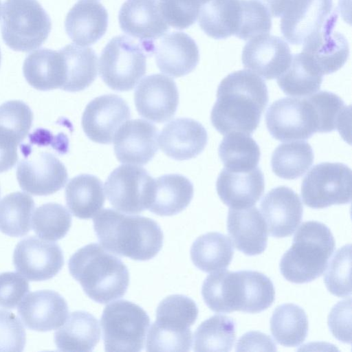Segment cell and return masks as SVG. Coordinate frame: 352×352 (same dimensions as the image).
<instances>
[{
	"label": "cell",
	"instance_id": "6da1fadb",
	"mask_svg": "<svg viewBox=\"0 0 352 352\" xmlns=\"http://www.w3.org/2000/svg\"><path fill=\"white\" fill-rule=\"evenodd\" d=\"M268 102L266 83L250 70L228 74L219 83L210 120L222 135L252 134L258 126Z\"/></svg>",
	"mask_w": 352,
	"mask_h": 352
},
{
	"label": "cell",
	"instance_id": "7a4b0ae2",
	"mask_svg": "<svg viewBox=\"0 0 352 352\" xmlns=\"http://www.w3.org/2000/svg\"><path fill=\"white\" fill-rule=\"evenodd\" d=\"M93 222L100 244L118 255L148 261L162 247L163 232L159 224L148 217L106 208L95 216Z\"/></svg>",
	"mask_w": 352,
	"mask_h": 352
},
{
	"label": "cell",
	"instance_id": "3957f363",
	"mask_svg": "<svg viewBox=\"0 0 352 352\" xmlns=\"http://www.w3.org/2000/svg\"><path fill=\"white\" fill-rule=\"evenodd\" d=\"M69 271L94 301L105 304L122 297L129 272L121 259L98 243L78 250L69 258Z\"/></svg>",
	"mask_w": 352,
	"mask_h": 352
},
{
	"label": "cell",
	"instance_id": "277c9868",
	"mask_svg": "<svg viewBox=\"0 0 352 352\" xmlns=\"http://www.w3.org/2000/svg\"><path fill=\"white\" fill-rule=\"evenodd\" d=\"M335 246L333 236L326 225L316 221L303 222L280 259L283 276L298 284L315 280L325 271Z\"/></svg>",
	"mask_w": 352,
	"mask_h": 352
},
{
	"label": "cell",
	"instance_id": "5b68a950",
	"mask_svg": "<svg viewBox=\"0 0 352 352\" xmlns=\"http://www.w3.org/2000/svg\"><path fill=\"white\" fill-rule=\"evenodd\" d=\"M52 29L51 19L36 0H6L1 36L10 49L30 52L39 47Z\"/></svg>",
	"mask_w": 352,
	"mask_h": 352
},
{
	"label": "cell",
	"instance_id": "8992f818",
	"mask_svg": "<svg viewBox=\"0 0 352 352\" xmlns=\"http://www.w3.org/2000/svg\"><path fill=\"white\" fill-rule=\"evenodd\" d=\"M147 56L146 47L140 41L124 35L116 36L101 52L100 76L113 90H131L145 74Z\"/></svg>",
	"mask_w": 352,
	"mask_h": 352
},
{
	"label": "cell",
	"instance_id": "52a82bcc",
	"mask_svg": "<svg viewBox=\"0 0 352 352\" xmlns=\"http://www.w3.org/2000/svg\"><path fill=\"white\" fill-rule=\"evenodd\" d=\"M100 325L106 351H140L150 318L139 305L120 300L105 307Z\"/></svg>",
	"mask_w": 352,
	"mask_h": 352
},
{
	"label": "cell",
	"instance_id": "ba28073f",
	"mask_svg": "<svg viewBox=\"0 0 352 352\" xmlns=\"http://www.w3.org/2000/svg\"><path fill=\"white\" fill-rule=\"evenodd\" d=\"M301 196L311 208H324L351 201V170L338 162L315 165L304 177Z\"/></svg>",
	"mask_w": 352,
	"mask_h": 352
},
{
	"label": "cell",
	"instance_id": "9c48e42d",
	"mask_svg": "<svg viewBox=\"0 0 352 352\" xmlns=\"http://www.w3.org/2000/svg\"><path fill=\"white\" fill-rule=\"evenodd\" d=\"M271 135L281 142L302 140L318 132L314 108L306 98H283L274 101L265 113Z\"/></svg>",
	"mask_w": 352,
	"mask_h": 352
},
{
	"label": "cell",
	"instance_id": "30bf717a",
	"mask_svg": "<svg viewBox=\"0 0 352 352\" xmlns=\"http://www.w3.org/2000/svg\"><path fill=\"white\" fill-rule=\"evenodd\" d=\"M153 180L142 167L122 164L109 175L104 190L114 208L125 213L138 214L147 208Z\"/></svg>",
	"mask_w": 352,
	"mask_h": 352
},
{
	"label": "cell",
	"instance_id": "8fae6325",
	"mask_svg": "<svg viewBox=\"0 0 352 352\" xmlns=\"http://www.w3.org/2000/svg\"><path fill=\"white\" fill-rule=\"evenodd\" d=\"M337 19L333 0H293L282 15L280 31L289 43L301 45Z\"/></svg>",
	"mask_w": 352,
	"mask_h": 352
},
{
	"label": "cell",
	"instance_id": "7c38bea8",
	"mask_svg": "<svg viewBox=\"0 0 352 352\" xmlns=\"http://www.w3.org/2000/svg\"><path fill=\"white\" fill-rule=\"evenodd\" d=\"M16 178L24 191L38 196L53 194L65 185L68 175L65 165L48 151H34L17 166Z\"/></svg>",
	"mask_w": 352,
	"mask_h": 352
},
{
	"label": "cell",
	"instance_id": "4fadbf2b",
	"mask_svg": "<svg viewBox=\"0 0 352 352\" xmlns=\"http://www.w3.org/2000/svg\"><path fill=\"white\" fill-rule=\"evenodd\" d=\"M16 270L32 281L55 276L62 269L64 257L60 246L31 236L20 241L14 250Z\"/></svg>",
	"mask_w": 352,
	"mask_h": 352
},
{
	"label": "cell",
	"instance_id": "5bb4252c",
	"mask_svg": "<svg viewBox=\"0 0 352 352\" xmlns=\"http://www.w3.org/2000/svg\"><path fill=\"white\" fill-rule=\"evenodd\" d=\"M130 116L129 107L124 99L116 94L103 95L87 104L82 116V127L91 140L111 144Z\"/></svg>",
	"mask_w": 352,
	"mask_h": 352
},
{
	"label": "cell",
	"instance_id": "9a60e30c",
	"mask_svg": "<svg viewBox=\"0 0 352 352\" xmlns=\"http://www.w3.org/2000/svg\"><path fill=\"white\" fill-rule=\"evenodd\" d=\"M119 25L126 34L137 38L153 55L155 40L168 30L159 0H126L118 14Z\"/></svg>",
	"mask_w": 352,
	"mask_h": 352
},
{
	"label": "cell",
	"instance_id": "2e32d148",
	"mask_svg": "<svg viewBox=\"0 0 352 352\" xmlns=\"http://www.w3.org/2000/svg\"><path fill=\"white\" fill-rule=\"evenodd\" d=\"M134 102L142 117L155 122H165L175 116L177 109L179 93L176 83L163 74L147 76L137 86Z\"/></svg>",
	"mask_w": 352,
	"mask_h": 352
},
{
	"label": "cell",
	"instance_id": "e0dca14e",
	"mask_svg": "<svg viewBox=\"0 0 352 352\" xmlns=\"http://www.w3.org/2000/svg\"><path fill=\"white\" fill-rule=\"evenodd\" d=\"M292 57L284 40L267 34L250 39L242 52L244 67L267 80L280 76L289 67Z\"/></svg>",
	"mask_w": 352,
	"mask_h": 352
},
{
	"label": "cell",
	"instance_id": "ac0fdd59",
	"mask_svg": "<svg viewBox=\"0 0 352 352\" xmlns=\"http://www.w3.org/2000/svg\"><path fill=\"white\" fill-rule=\"evenodd\" d=\"M158 131L152 123L142 119L127 120L113 139L114 152L122 163L144 165L158 149Z\"/></svg>",
	"mask_w": 352,
	"mask_h": 352
},
{
	"label": "cell",
	"instance_id": "d6986e66",
	"mask_svg": "<svg viewBox=\"0 0 352 352\" xmlns=\"http://www.w3.org/2000/svg\"><path fill=\"white\" fill-rule=\"evenodd\" d=\"M32 120V110L21 100L0 105V173L16 164L17 146L28 136Z\"/></svg>",
	"mask_w": 352,
	"mask_h": 352
},
{
	"label": "cell",
	"instance_id": "ffe728a7",
	"mask_svg": "<svg viewBox=\"0 0 352 352\" xmlns=\"http://www.w3.org/2000/svg\"><path fill=\"white\" fill-rule=\"evenodd\" d=\"M260 206L269 233L274 237L292 235L301 221L302 204L298 195L289 187L272 189L263 198Z\"/></svg>",
	"mask_w": 352,
	"mask_h": 352
},
{
	"label": "cell",
	"instance_id": "44dd1931",
	"mask_svg": "<svg viewBox=\"0 0 352 352\" xmlns=\"http://www.w3.org/2000/svg\"><path fill=\"white\" fill-rule=\"evenodd\" d=\"M18 313L28 328L45 332L64 324L68 315V306L60 294L44 289L26 295L20 302Z\"/></svg>",
	"mask_w": 352,
	"mask_h": 352
},
{
	"label": "cell",
	"instance_id": "7402d4cb",
	"mask_svg": "<svg viewBox=\"0 0 352 352\" xmlns=\"http://www.w3.org/2000/svg\"><path fill=\"white\" fill-rule=\"evenodd\" d=\"M153 54L160 70L174 78L191 72L199 60L197 43L182 32L164 34L155 41Z\"/></svg>",
	"mask_w": 352,
	"mask_h": 352
},
{
	"label": "cell",
	"instance_id": "603a6c76",
	"mask_svg": "<svg viewBox=\"0 0 352 352\" xmlns=\"http://www.w3.org/2000/svg\"><path fill=\"white\" fill-rule=\"evenodd\" d=\"M159 146L168 157L186 160L200 154L208 142L206 129L199 122L186 118L166 124L159 136Z\"/></svg>",
	"mask_w": 352,
	"mask_h": 352
},
{
	"label": "cell",
	"instance_id": "cb8c5ba5",
	"mask_svg": "<svg viewBox=\"0 0 352 352\" xmlns=\"http://www.w3.org/2000/svg\"><path fill=\"white\" fill-rule=\"evenodd\" d=\"M216 188L221 200L230 208H246L255 205L263 194L264 177L258 167L241 172L224 168L217 178Z\"/></svg>",
	"mask_w": 352,
	"mask_h": 352
},
{
	"label": "cell",
	"instance_id": "d4e9b609",
	"mask_svg": "<svg viewBox=\"0 0 352 352\" xmlns=\"http://www.w3.org/2000/svg\"><path fill=\"white\" fill-rule=\"evenodd\" d=\"M227 229L235 248L248 256L260 254L267 247V225L256 207L230 208Z\"/></svg>",
	"mask_w": 352,
	"mask_h": 352
},
{
	"label": "cell",
	"instance_id": "484cf974",
	"mask_svg": "<svg viewBox=\"0 0 352 352\" xmlns=\"http://www.w3.org/2000/svg\"><path fill=\"white\" fill-rule=\"evenodd\" d=\"M336 24L326 26L303 43L302 53L322 75L338 71L345 64L349 55V44L344 36L333 31Z\"/></svg>",
	"mask_w": 352,
	"mask_h": 352
},
{
	"label": "cell",
	"instance_id": "4316f807",
	"mask_svg": "<svg viewBox=\"0 0 352 352\" xmlns=\"http://www.w3.org/2000/svg\"><path fill=\"white\" fill-rule=\"evenodd\" d=\"M108 13L105 8L94 1H79L68 12L65 21V31L78 45L95 43L105 34Z\"/></svg>",
	"mask_w": 352,
	"mask_h": 352
},
{
	"label": "cell",
	"instance_id": "83f0119b",
	"mask_svg": "<svg viewBox=\"0 0 352 352\" xmlns=\"http://www.w3.org/2000/svg\"><path fill=\"white\" fill-rule=\"evenodd\" d=\"M206 305L217 313L243 311L244 290L241 271L223 270L208 275L201 287Z\"/></svg>",
	"mask_w": 352,
	"mask_h": 352
},
{
	"label": "cell",
	"instance_id": "f1b7e54d",
	"mask_svg": "<svg viewBox=\"0 0 352 352\" xmlns=\"http://www.w3.org/2000/svg\"><path fill=\"white\" fill-rule=\"evenodd\" d=\"M193 185L179 174H168L154 179L147 208L160 216H172L184 210L190 203Z\"/></svg>",
	"mask_w": 352,
	"mask_h": 352
},
{
	"label": "cell",
	"instance_id": "f546056e",
	"mask_svg": "<svg viewBox=\"0 0 352 352\" xmlns=\"http://www.w3.org/2000/svg\"><path fill=\"white\" fill-rule=\"evenodd\" d=\"M23 72L27 82L36 89H62L65 67L60 50L42 48L30 53L24 60Z\"/></svg>",
	"mask_w": 352,
	"mask_h": 352
},
{
	"label": "cell",
	"instance_id": "4dcf8cb0",
	"mask_svg": "<svg viewBox=\"0 0 352 352\" xmlns=\"http://www.w3.org/2000/svg\"><path fill=\"white\" fill-rule=\"evenodd\" d=\"M100 338V329L95 316L85 311H76L55 332L54 342L60 351H91Z\"/></svg>",
	"mask_w": 352,
	"mask_h": 352
},
{
	"label": "cell",
	"instance_id": "1f68e13d",
	"mask_svg": "<svg viewBox=\"0 0 352 352\" xmlns=\"http://www.w3.org/2000/svg\"><path fill=\"white\" fill-rule=\"evenodd\" d=\"M66 204L76 217L88 219L96 216L104 206L102 182L96 176L82 174L70 179L65 188Z\"/></svg>",
	"mask_w": 352,
	"mask_h": 352
},
{
	"label": "cell",
	"instance_id": "d6a6232c",
	"mask_svg": "<svg viewBox=\"0 0 352 352\" xmlns=\"http://www.w3.org/2000/svg\"><path fill=\"white\" fill-rule=\"evenodd\" d=\"M240 0H209L198 14L201 29L215 39H224L236 34L241 19Z\"/></svg>",
	"mask_w": 352,
	"mask_h": 352
},
{
	"label": "cell",
	"instance_id": "836d02e7",
	"mask_svg": "<svg viewBox=\"0 0 352 352\" xmlns=\"http://www.w3.org/2000/svg\"><path fill=\"white\" fill-rule=\"evenodd\" d=\"M197 316L198 308L193 300L182 294L170 295L158 305L156 320L152 326L172 334L191 335L190 327Z\"/></svg>",
	"mask_w": 352,
	"mask_h": 352
},
{
	"label": "cell",
	"instance_id": "e575fe53",
	"mask_svg": "<svg viewBox=\"0 0 352 352\" xmlns=\"http://www.w3.org/2000/svg\"><path fill=\"white\" fill-rule=\"evenodd\" d=\"M65 63L64 91L76 92L88 87L97 76V56L93 49L69 44L60 50Z\"/></svg>",
	"mask_w": 352,
	"mask_h": 352
},
{
	"label": "cell",
	"instance_id": "d590c367",
	"mask_svg": "<svg viewBox=\"0 0 352 352\" xmlns=\"http://www.w3.org/2000/svg\"><path fill=\"white\" fill-rule=\"evenodd\" d=\"M234 254L230 239L216 232L199 236L190 248V257L194 265L205 272L226 270Z\"/></svg>",
	"mask_w": 352,
	"mask_h": 352
},
{
	"label": "cell",
	"instance_id": "8d00e7d4",
	"mask_svg": "<svg viewBox=\"0 0 352 352\" xmlns=\"http://www.w3.org/2000/svg\"><path fill=\"white\" fill-rule=\"evenodd\" d=\"M323 75L303 53L294 54L289 67L277 78V83L287 95L305 97L317 92Z\"/></svg>",
	"mask_w": 352,
	"mask_h": 352
},
{
	"label": "cell",
	"instance_id": "74e56055",
	"mask_svg": "<svg viewBox=\"0 0 352 352\" xmlns=\"http://www.w3.org/2000/svg\"><path fill=\"white\" fill-rule=\"evenodd\" d=\"M270 329L275 340L285 346H297L307 335L308 320L305 311L293 303L277 307L270 320Z\"/></svg>",
	"mask_w": 352,
	"mask_h": 352
},
{
	"label": "cell",
	"instance_id": "f35d334b",
	"mask_svg": "<svg viewBox=\"0 0 352 352\" xmlns=\"http://www.w3.org/2000/svg\"><path fill=\"white\" fill-rule=\"evenodd\" d=\"M218 151L225 168L232 171L251 170L260 160L258 145L250 135L241 132L225 135Z\"/></svg>",
	"mask_w": 352,
	"mask_h": 352
},
{
	"label": "cell",
	"instance_id": "ab89813d",
	"mask_svg": "<svg viewBox=\"0 0 352 352\" xmlns=\"http://www.w3.org/2000/svg\"><path fill=\"white\" fill-rule=\"evenodd\" d=\"M311 145L304 141L286 142L278 145L272 155V171L278 177L294 179L302 176L314 162Z\"/></svg>",
	"mask_w": 352,
	"mask_h": 352
},
{
	"label": "cell",
	"instance_id": "60d3db41",
	"mask_svg": "<svg viewBox=\"0 0 352 352\" xmlns=\"http://www.w3.org/2000/svg\"><path fill=\"white\" fill-rule=\"evenodd\" d=\"M35 207L32 197L15 192L0 200V231L14 237L26 235L31 229V217Z\"/></svg>",
	"mask_w": 352,
	"mask_h": 352
},
{
	"label": "cell",
	"instance_id": "b9f144b4",
	"mask_svg": "<svg viewBox=\"0 0 352 352\" xmlns=\"http://www.w3.org/2000/svg\"><path fill=\"white\" fill-rule=\"evenodd\" d=\"M235 322L223 315L204 320L194 334L195 351H229L235 341Z\"/></svg>",
	"mask_w": 352,
	"mask_h": 352
},
{
	"label": "cell",
	"instance_id": "7bdbcfd3",
	"mask_svg": "<svg viewBox=\"0 0 352 352\" xmlns=\"http://www.w3.org/2000/svg\"><path fill=\"white\" fill-rule=\"evenodd\" d=\"M307 97L317 116L318 132L329 133L337 129L341 133L350 107H346L338 95L327 91H319Z\"/></svg>",
	"mask_w": 352,
	"mask_h": 352
},
{
	"label": "cell",
	"instance_id": "ee69618b",
	"mask_svg": "<svg viewBox=\"0 0 352 352\" xmlns=\"http://www.w3.org/2000/svg\"><path fill=\"white\" fill-rule=\"evenodd\" d=\"M72 225V217L63 206L47 203L37 208L32 218L34 232L41 239L56 241L63 239Z\"/></svg>",
	"mask_w": 352,
	"mask_h": 352
},
{
	"label": "cell",
	"instance_id": "f6af8a7d",
	"mask_svg": "<svg viewBox=\"0 0 352 352\" xmlns=\"http://www.w3.org/2000/svg\"><path fill=\"white\" fill-rule=\"evenodd\" d=\"M241 272L244 287L243 312L258 313L270 307L275 297L272 280L265 274L252 270Z\"/></svg>",
	"mask_w": 352,
	"mask_h": 352
},
{
	"label": "cell",
	"instance_id": "bcb514c9",
	"mask_svg": "<svg viewBox=\"0 0 352 352\" xmlns=\"http://www.w3.org/2000/svg\"><path fill=\"white\" fill-rule=\"evenodd\" d=\"M324 276L327 289L334 296L346 297L351 294V245L338 249L329 262Z\"/></svg>",
	"mask_w": 352,
	"mask_h": 352
},
{
	"label": "cell",
	"instance_id": "7dc6e473",
	"mask_svg": "<svg viewBox=\"0 0 352 352\" xmlns=\"http://www.w3.org/2000/svg\"><path fill=\"white\" fill-rule=\"evenodd\" d=\"M240 2L241 12L236 37L246 41L271 30L272 16L261 3L255 0H240Z\"/></svg>",
	"mask_w": 352,
	"mask_h": 352
},
{
	"label": "cell",
	"instance_id": "c3c4849f",
	"mask_svg": "<svg viewBox=\"0 0 352 352\" xmlns=\"http://www.w3.org/2000/svg\"><path fill=\"white\" fill-rule=\"evenodd\" d=\"M159 4L167 23L178 30L191 26L202 6L201 0H160Z\"/></svg>",
	"mask_w": 352,
	"mask_h": 352
},
{
	"label": "cell",
	"instance_id": "681fc988",
	"mask_svg": "<svg viewBox=\"0 0 352 352\" xmlns=\"http://www.w3.org/2000/svg\"><path fill=\"white\" fill-rule=\"evenodd\" d=\"M25 342V331L19 318L0 309V351H22Z\"/></svg>",
	"mask_w": 352,
	"mask_h": 352
},
{
	"label": "cell",
	"instance_id": "f907efd6",
	"mask_svg": "<svg viewBox=\"0 0 352 352\" xmlns=\"http://www.w3.org/2000/svg\"><path fill=\"white\" fill-rule=\"evenodd\" d=\"M29 283L19 273L0 274V307L14 309L29 292Z\"/></svg>",
	"mask_w": 352,
	"mask_h": 352
},
{
	"label": "cell",
	"instance_id": "816d5d0a",
	"mask_svg": "<svg viewBox=\"0 0 352 352\" xmlns=\"http://www.w3.org/2000/svg\"><path fill=\"white\" fill-rule=\"evenodd\" d=\"M351 298L340 301L331 309L328 325L331 333L338 340L351 342Z\"/></svg>",
	"mask_w": 352,
	"mask_h": 352
},
{
	"label": "cell",
	"instance_id": "f5cc1de1",
	"mask_svg": "<svg viewBox=\"0 0 352 352\" xmlns=\"http://www.w3.org/2000/svg\"><path fill=\"white\" fill-rule=\"evenodd\" d=\"M236 351H276V344L267 335L258 331L244 334L236 344Z\"/></svg>",
	"mask_w": 352,
	"mask_h": 352
},
{
	"label": "cell",
	"instance_id": "db71d44e",
	"mask_svg": "<svg viewBox=\"0 0 352 352\" xmlns=\"http://www.w3.org/2000/svg\"><path fill=\"white\" fill-rule=\"evenodd\" d=\"M261 3L268 11L271 16H282L293 0H255Z\"/></svg>",
	"mask_w": 352,
	"mask_h": 352
},
{
	"label": "cell",
	"instance_id": "11a10c76",
	"mask_svg": "<svg viewBox=\"0 0 352 352\" xmlns=\"http://www.w3.org/2000/svg\"><path fill=\"white\" fill-rule=\"evenodd\" d=\"M209 0H201L202 5L208 2Z\"/></svg>",
	"mask_w": 352,
	"mask_h": 352
},
{
	"label": "cell",
	"instance_id": "9f6ffc18",
	"mask_svg": "<svg viewBox=\"0 0 352 352\" xmlns=\"http://www.w3.org/2000/svg\"><path fill=\"white\" fill-rule=\"evenodd\" d=\"M0 14H1V1H0Z\"/></svg>",
	"mask_w": 352,
	"mask_h": 352
},
{
	"label": "cell",
	"instance_id": "6f0895ef",
	"mask_svg": "<svg viewBox=\"0 0 352 352\" xmlns=\"http://www.w3.org/2000/svg\"><path fill=\"white\" fill-rule=\"evenodd\" d=\"M0 63H1V51H0Z\"/></svg>",
	"mask_w": 352,
	"mask_h": 352
}]
</instances>
